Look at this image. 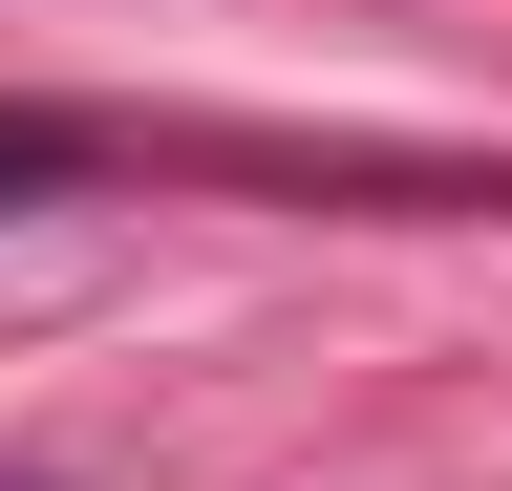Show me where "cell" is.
<instances>
[{"label": "cell", "mask_w": 512, "mask_h": 491, "mask_svg": "<svg viewBox=\"0 0 512 491\" xmlns=\"http://www.w3.org/2000/svg\"><path fill=\"white\" fill-rule=\"evenodd\" d=\"M0 491H64V470H0Z\"/></svg>", "instance_id": "obj_2"}, {"label": "cell", "mask_w": 512, "mask_h": 491, "mask_svg": "<svg viewBox=\"0 0 512 491\" xmlns=\"http://www.w3.org/2000/svg\"><path fill=\"white\" fill-rule=\"evenodd\" d=\"M86 171H107V150L64 129V107H0V214H43V193H86Z\"/></svg>", "instance_id": "obj_1"}]
</instances>
